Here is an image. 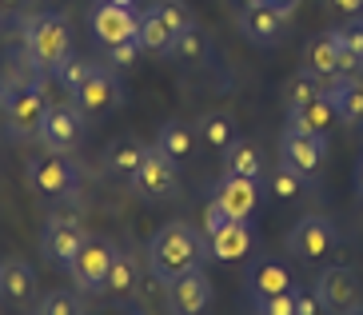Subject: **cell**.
Instances as JSON below:
<instances>
[{
    "label": "cell",
    "instance_id": "obj_16",
    "mask_svg": "<svg viewBox=\"0 0 363 315\" xmlns=\"http://www.w3.org/2000/svg\"><path fill=\"white\" fill-rule=\"evenodd\" d=\"M212 200L224 208L228 220H252V211L259 208V184H256V179L224 176L212 188Z\"/></svg>",
    "mask_w": 363,
    "mask_h": 315
},
{
    "label": "cell",
    "instance_id": "obj_5",
    "mask_svg": "<svg viewBox=\"0 0 363 315\" xmlns=\"http://www.w3.org/2000/svg\"><path fill=\"white\" fill-rule=\"evenodd\" d=\"M291 12L296 4H267V0H244L240 12H235V21H240V32H244L252 44H279L284 40V32L291 24Z\"/></svg>",
    "mask_w": 363,
    "mask_h": 315
},
{
    "label": "cell",
    "instance_id": "obj_28",
    "mask_svg": "<svg viewBox=\"0 0 363 315\" xmlns=\"http://www.w3.org/2000/svg\"><path fill=\"white\" fill-rule=\"evenodd\" d=\"M136 287H140V263L132 260V255L116 252V260H112V267H108L104 292L112 295V299H128Z\"/></svg>",
    "mask_w": 363,
    "mask_h": 315
},
{
    "label": "cell",
    "instance_id": "obj_1",
    "mask_svg": "<svg viewBox=\"0 0 363 315\" xmlns=\"http://www.w3.org/2000/svg\"><path fill=\"white\" fill-rule=\"evenodd\" d=\"M203 260H208V240L184 220L164 223L148 240V272L164 284H172L176 275L192 272V267H203Z\"/></svg>",
    "mask_w": 363,
    "mask_h": 315
},
{
    "label": "cell",
    "instance_id": "obj_12",
    "mask_svg": "<svg viewBox=\"0 0 363 315\" xmlns=\"http://www.w3.org/2000/svg\"><path fill=\"white\" fill-rule=\"evenodd\" d=\"M124 104V84H120L116 68H92V76L84 80V88L76 92V108L84 116H104L112 108Z\"/></svg>",
    "mask_w": 363,
    "mask_h": 315
},
{
    "label": "cell",
    "instance_id": "obj_21",
    "mask_svg": "<svg viewBox=\"0 0 363 315\" xmlns=\"http://www.w3.org/2000/svg\"><path fill=\"white\" fill-rule=\"evenodd\" d=\"M144 156H148V144H144L140 136H116L112 144L104 148L100 168H104L108 176H116V179H124V176L132 179V172L140 168V160Z\"/></svg>",
    "mask_w": 363,
    "mask_h": 315
},
{
    "label": "cell",
    "instance_id": "obj_26",
    "mask_svg": "<svg viewBox=\"0 0 363 315\" xmlns=\"http://www.w3.org/2000/svg\"><path fill=\"white\" fill-rule=\"evenodd\" d=\"M156 148H160L164 156H172L176 164H184L196 152V128H188L184 120H168L160 128V136H156Z\"/></svg>",
    "mask_w": 363,
    "mask_h": 315
},
{
    "label": "cell",
    "instance_id": "obj_10",
    "mask_svg": "<svg viewBox=\"0 0 363 315\" xmlns=\"http://www.w3.org/2000/svg\"><path fill=\"white\" fill-rule=\"evenodd\" d=\"M24 179H28V188H33L36 196L60 200V196H68V192L76 188V168L68 164L65 156L48 152V156H40V160H28V168H24Z\"/></svg>",
    "mask_w": 363,
    "mask_h": 315
},
{
    "label": "cell",
    "instance_id": "obj_33",
    "mask_svg": "<svg viewBox=\"0 0 363 315\" xmlns=\"http://www.w3.org/2000/svg\"><path fill=\"white\" fill-rule=\"evenodd\" d=\"M208 52V36H203V28H188V32H180L176 40H172V52L168 56H176V60H200V56Z\"/></svg>",
    "mask_w": 363,
    "mask_h": 315
},
{
    "label": "cell",
    "instance_id": "obj_36",
    "mask_svg": "<svg viewBox=\"0 0 363 315\" xmlns=\"http://www.w3.org/2000/svg\"><path fill=\"white\" fill-rule=\"evenodd\" d=\"M140 52H144V48H140L136 36H132V40H124V44H112V48H108V68L124 72V68H132V64H136Z\"/></svg>",
    "mask_w": 363,
    "mask_h": 315
},
{
    "label": "cell",
    "instance_id": "obj_37",
    "mask_svg": "<svg viewBox=\"0 0 363 315\" xmlns=\"http://www.w3.org/2000/svg\"><path fill=\"white\" fill-rule=\"evenodd\" d=\"M256 304V315H296V295H272V299H252Z\"/></svg>",
    "mask_w": 363,
    "mask_h": 315
},
{
    "label": "cell",
    "instance_id": "obj_45",
    "mask_svg": "<svg viewBox=\"0 0 363 315\" xmlns=\"http://www.w3.org/2000/svg\"><path fill=\"white\" fill-rule=\"evenodd\" d=\"M112 4H128V9H132V4H136V0H112Z\"/></svg>",
    "mask_w": 363,
    "mask_h": 315
},
{
    "label": "cell",
    "instance_id": "obj_43",
    "mask_svg": "<svg viewBox=\"0 0 363 315\" xmlns=\"http://www.w3.org/2000/svg\"><path fill=\"white\" fill-rule=\"evenodd\" d=\"M343 315H363V304H355V307H347Z\"/></svg>",
    "mask_w": 363,
    "mask_h": 315
},
{
    "label": "cell",
    "instance_id": "obj_19",
    "mask_svg": "<svg viewBox=\"0 0 363 315\" xmlns=\"http://www.w3.org/2000/svg\"><path fill=\"white\" fill-rule=\"evenodd\" d=\"M328 100L335 120L343 124H363V76H340L328 84Z\"/></svg>",
    "mask_w": 363,
    "mask_h": 315
},
{
    "label": "cell",
    "instance_id": "obj_24",
    "mask_svg": "<svg viewBox=\"0 0 363 315\" xmlns=\"http://www.w3.org/2000/svg\"><path fill=\"white\" fill-rule=\"evenodd\" d=\"M331 120H335V112H331L328 96L288 108V128H291V132H303V136H323V132L331 128Z\"/></svg>",
    "mask_w": 363,
    "mask_h": 315
},
{
    "label": "cell",
    "instance_id": "obj_46",
    "mask_svg": "<svg viewBox=\"0 0 363 315\" xmlns=\"http://www.w3.org/2000/svg\"><path fill=\"white\" fill-rule=\"evenodd\" d=\"M128 315H148V311H140V307H136V311H128Z\"/></svg>",
    "mask_w": 363,
    "mask_h": 315
},
{
    "label": "cell",
    "instance_id": "obj_42",
    "mask_svg": "<svg viewBox=\"0 0 363 315\" xmlns=\"http://www.w3.org/2000/svg\"><path fill=\"white\" fill-rule=\"evenodd\" d=\"M355 192H363V156L355 160Z\"/></svg>",
    "mask_w": 363,
    "mask_h": 315
},
{
    "label": "cell",
    "instance_id": "obj_4",
    "mask_svg": "<svg viewBox=\"0 0 363 315\" xmlns=\"http://www.w3.org/2000/svg\"><path fill=\"white\" fill-rule=\"evenodd\" d=\"M132 192L148 204L180 196V164L172 156H164L156 144H148V156L140 160V168L132 172Z\"/></svg>",
    "mask_w": 363,
    "mask_h": 315
},
{
    "label": "cell",
    "instance_id": "obj_44",
    "mask_svg": "<svg viewBox=\"0 0 363 315\" xmlns=\"http://www.w3.org/2000/svg\"><path fill=\"white\" fill-rule=\"evenodd\" d=\"M267 4H299V0H267Z\"/></svg>",
    "mask_w": 363,
    "mask_h": 315
},
{
    "label": "cell",
    "instance_id": "obj_22",
    "mask_svg": "<svg viewBox=\"0 0 363 315\" xmlns=\"http://www.w3.org/2000/svg\"><path fill=\"white\" fill-rule=\"evenodd\" d=\"M0 295H9L12 304H28V299L36 295V272H33V263L16 260V255L0 260Z\"/></svg>",
    "mask_w": 363,
    "mask_h": 315
},
{
    "label": "cell",
    "instance_id": "obj_29",
    "mask_svg": "<svg viewBox=\"0 0 363 315\" xmlns=\"http://www.w3.org/2000/svg\"><path fill=\"white\" fill-rule=\"evenodd\" d=\"M320 96H328V80H320V76L308 72V68H299L296 76H288V84H284V104L288 108L320 100Z\"/></svg>",
    "mask_w": 363,
    "mask_h": 315
},
{
    "label": "cell",
    "instance_id": "obj_18",
    "mask_svg": "<svg viewBox=\"0 0 363 315\" xmlns=\"http://www.w3.org/2000/svg\"><path fill=\"white\" fill-rule=\"evenodd\" d=\"M252 248H256V236H252L247 220H228L220 231L208 236V260H220V263L244 260V255H252Z\"/></svg>",
    "mask_w": 363,
    "mask_h": 315
},
{
    "label": "cell",
    "instance_id": "obj_35",
    "mask_svg": "<svg viewBox=\"0 0 363 315\" xmlns=\"http://www.w3.org/2000/svg\"><path fill=\"white\" fill-rule=\"evenodd\" d=\"M40 315H84V307H80V299H76L72 292H65V287H56V292H48V295H44Z\"/></svg>",
    "mask_w": 363,
    "mask_h": 315
},
{
    "label": "cell",
    "instance_id": "obj_32",
    "mask_svg": "<svg viewBox=\"0 0 363 315\" xmlns=\"http://www.w3.org/2000/svg\"><path fill=\"white\" fill-rule=\"evenodd\" d=\"M92 68H96V64L84 60V56H68V60L60 64V68H56V80H60V84H65L68 92L76 96L80 88H84V80L92 76Z\"/></svg>",
    "mask_w": 363,
    "mask_h": 315
},
{
    "label": "cell",
    "instance_id": "obj_30",
    "mask_svg": "<svg viewBox=\"0 0 363 315\" xmlns=\"http://www.w3.org/2000/svg\"><path fill=\"white\" fill-rule=\"evenodd\" d=\"M303 188H308V179L299 176V172H291L288 164H276V168L267 172V196L276 204H291L303 196Z\"/></svg>",
    "mask_w": 363,
    "mask_h": 315
},
{
    "label": "cell",
    "instance_id": "obj_39",
    "mask_svg": "<svg viewBox=\"0 0 363 315\" xmlns=\"http://www.w3.org/2000/svg\"><path fill=\"white\" fill-rule=\"evenodd\" d=\"M228 223V216H224V208H220V204L216 200H208V208H203V240H208V236H212V231H220Z\"/></svg>",
    "mask_w": 363,
    "mask_h": 315
},
{
    "label": "cell",
    "instance_id": "obj_40",
    "mask_svg": "<svg viewBox=\"0 0 363 315\" xmlns=\"http://www.w3.org/2000/svg\"><path fill=\"white\" fill-rule=\"evenodd\" d=\"M331 12H343V16H363V0H323Z\"/></svg>",
    "mask_w": 363,
    "mask_h": 315
},
{
    "label": "cell",
    "instance_id": "obj_11",
    "mask_svg": "<svg viewBox=\"0 0 363 315\" xmlns=\"http://www.w3.org/2000/svg\"><path fill=\"white\" fill-rule=\"evenodd\" d=\"M88 21H92V36H96L104 48L132 40V36L140 32V16H136V12H132L128 4H112V0H96Z\"/></svg>",
    "mask_w": 363,
    "mask_h": 315
},
{
    "label": "cell",
    "instance_id": "obj_3",
    "mask_svg": "<svg viewBox=\"0 0 363 315\" xmlns=\"http://www.w3.org/2000/svg\"><path fill=\"white\" fill-rule=\"evenodd\" d=\"M284 248L299 263H320L323 255H331L340 248V228L328 216H299L288 228V236H284Z\"/></svg>",
    "mask_w": 363,
    "mask_h": 315
},
{
    "label": "cell",
    "instance_id": "obj_23",
    "mask_svg": "<svg viewBox=\"0 0 363 315\" xmlns=\"http://www.w3.org/2000/svg\"><path fill=\"white\" fill-rule=\"evenodd\" d=\"M224 176H240V179H264V152H259L256 140H235L224 152Z\"/></svg>",
    "mask_w": 363,
    "mask_h": 315
},
{
    "label": "cell",
    "instance_id": "obj_20",
    "mask_svg": "<svg viewBox=\"0 0 363 315\" xmlns=\"http://www.w3.org/2000/svg\"><path fill=\"white\" fill-rule=\"evenodd\" d=\"M303 68L315 72L320 80H335L340 76V44H335V32H315L308 44H303Z\"/></svg>",
    "mask_w": 363,
    "mask_h": 315
},
{
    "label": "cell",
    "instance_id": "obj_2",
    "mask_svg": "<svg viewBox=\"0 0 363 315\" xmlns=\"http://www.w3.org/2000/svg\"><path fill=\"white\" fill-rule=\"evenodd\" d=\"M24 48L40 72H56L72 56V24L60 12H36L24 21Z\"/></svg>",
    "mask_w": 363,
    "mask_h": 315
},
{
    "label": "cell",
    "instance_id": "obj_38",
    "mask_svg": "<svg viewBox=\"0 0 363 315\" xmlns=\"http://www.w3.org/2000/svg\"><path fill=\"white\" fill-rule=\"evenodd\" d=\"M296 295V315H320V299H315V287H291Z\"/></svg>",
    "mask_w": 363,
    "mask_h": 315
},
{
    "label": "cell",
    "instance_id": "obj_31",
    "mask_svg": "<svg viewBox=\"0 0 363 315\" xmlns=\"http://www.w3.org/2000/svg\"><path fill=\"white\" fill-rule=\"evenodd\" d=\"M152 9H156V16L168 24L172 36H180V32H188V28L196 24V21H192V9H188L184 0H156Z\"/></svg>",
    "mask_w": 363,
    "mask_h": 315
},
{
    "label": "cell",
    "instance_id": "obj_13",
    "mask_svg": "<svg viewBox=\"0 0 363 315\" xmlns=\"http://www.w3.org/2000/svg\"><path fill=\"white\" fill-rule=\"evenodd\" d=\"M80 136H84L80 108H72V104H48V116H44V128H40V136H36V140H40L48 152L65 156V152H72V148L80 144Z\"/></svg>",
    "mask_w": 363,
    "mask_h": 315
},
{
    "label": "cell",
    "instance_id": "obj_15",
    "mask_svg": "<svg viewBox=\"0 0 363 315\" xmlns=\"http://www.w3.org/2000/svg\"><path fill=\"white\" fill-rule=\"evenodd\" d=\"M44 116H48V100H44L40 88H24V92L12 96V104H9V132L16 140L24 136H40V128H44Z\"/></svg>",
    "mask_w": 363,
    "mask_h": 315
},
{
    "label": "cell",
    "instance_id": "obj_14",
    "mask_svg": "<svg viewBox=\"0 0 363 315\" xmlns=\"http://www.w3.org/2000/svg\"><path fill=\"white\" fill-rule=\"evenodd\" d=\"M88 231L84 223H72V220H48L44 223V236H40V252L48 255V263L56 267H68L76 260V252L84 248Z\"/></svg>",
    "mask_w": 363,
    "mask_h": 315
},
{
    "label": "cell",
    "instance_id": "obj_34",
    "mask_svg": "<svg viewBox=\"0 0 363 315\" xmlns=\"http://www.w3.org/2000/svg\"><path fill=\"white\" fill-rule=\"evenodd\" d=\"M335 32V44H340V52L355 56V60L363 64V16H352L347 24H340V28H331Z\"/></svg>",
    "mask_w": 363,
    "mask_h": 315
},
{
    "label": "cell",
    "instance_id": "obj_7",
    "mask_svg": "<svg viewBox=\"0 0 363 315\" xmlns=\"http://www.w3.org/2000/svg\"><path fill=\"white\" fill-rule=\"evenodd\" d=\"M212 299H216V287H212V280H208L203 267H192V272L176 275L168 284V292H164V304H168L172 315H208Z\"/></svg>",
    "mask_w": 363,
    "mask_h": 315
},
{
    "label": "cell",
    "instance_id": "obj_41",
    "mask_svg": "<svg viewBox=\"0 0 363 315\" xmlns=\"http://www.w3.org/2000/svg\"><path fill=\"white\" fill-rule=\"evenodd\" d=\"M28 0H0V12H16V9H24Z\"/></svg>",
    "mask_w": 363,
    "mask_h": 315
},
{
    "label": "cell",
    "instance_id": "obj_6",
    "mask_svg": "<svg viewBox=\"0 0 363 315\" xmlns=\"http://www.w3.org/2000/svg\"><path fill=\"white\" fill-rule=\"evenodd\" d=\"M116 243L112 240H100V236H88L84 248L76 252V260L68 263V275L80 292H104V280H108V267L116 260Z\"/></svg>",
    "mask_w": 363,
    "mask_h": 315
},
{
    "label": "cell",
    "instance_id": "obj_17",
    "mask_svg": "<svg viewBox=\"0 0 363 315\" xmlns=\"http://www.w3.org/2000/svg\"><path fill=\"white\" fill-rule=\"evenodd\" d=\"M247 295L252 299H272V295H284L291 292V272L284 260H272V255H256L252 260V267H247Z\"/></svg>",
    "mask_w": 363,
    "mask_h": 315
},
{
    "label": "cell",
    "instance_id": "obj_47",
    "mask_svg": "<svg viewBox=\"0 0 363 315\" xmlns=\"http://www.w3.org/2000/svg\"><path fill=\"white\" fill-rule=\"evenodd\" d=\"M359 204H363V192H359Z\"/></svg>",
    "mask_w": 363,
    "mask_h": 315
},
{
    "label": "cell",
    "instance_id": "obj_25",
    "mask_svg": "<svg viewBox=\"0 0 363 315\" xmlns=\"http://www.w3.org/2000/svg\"><path fill=\"white\" fill-rule=\"evenodd\" d=\"M196 132H200V140L208 148H216V152H228V148L240 140V128H235V120L228 112H203Z\"/></svg>",
    "mask_w": 363,
    "mask_h": 315
},
{
    "label": "cell",
    "instance_id": "obj_9",
    "mask_svg": "<svg viewBox=\"0 0 363 315\" xmlns=\"http://www.w3.org/2000/svg\"><path fill=\"white\" fill-rule=\"evenodd\" d=\"M311 287H315L320 307L331 311V315H343L347 307L359 304V275H355L347 263H331V267H323Z\"/></svg>",
    "mask_w": 363,
    "mask_h": 315
},
{
    "label": "cell",
    "instance_id": "obj_27",
    "mask_svg": "<svg viewBox=\"0 0 363 315\" xmlns=\"http://www.w3.org/2000/svg\"><path fill=\"white\" fill-rule=\"evenodd\" d=\"M136 40H140V48H144V52L168 56V52H172V40H176V36H172L168 24H164L160 16H156V9L148 4V9L140 12V32H136Z\"/></svg>",
    "mask_w": 363,
    "mask_h": 315
},
{
    "label": "cell",
    "instance_id": "obj_8",
    "mask_svg": "<svg viewBox=\"0 0 363 315\" xmlns=\"http://www.w3.org/2000/svg\"><path fill=\"white\" fill-rule=\"evenodd\" d=\"M323 160H328V136H303V132L284 128V136H279V164H288L291 172H299L311 184V179H320Z\"/></svg>",
    "mask_w": 363,
    "mask_h": 315
}]
</instances>
